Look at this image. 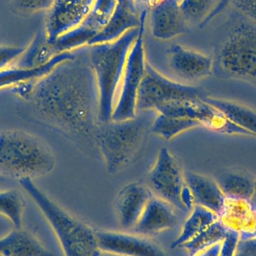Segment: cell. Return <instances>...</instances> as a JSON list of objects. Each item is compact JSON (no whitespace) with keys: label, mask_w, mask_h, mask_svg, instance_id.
Returning a JSON list of instances; mask_svg holds the SVG:
<instances>
[{"label":"cell","mask_w":256,"mask_h":256,"mask_svg":"<svg viewBox=\"0 0 256 256\" xmlns=\"http://www.w3.org/2000/svg\"><path fill=\"white\" fill-rule=\"evenodd\" d=\"M12 92L21 100L25 120L52 130L88 156L100 159L94 138L100 123L98 91L88 60L81 62L75 57Z\"/></svg>","instance_id":"obj_1"},{"label":"cell","mask_w":256,"mask_h":256,"mask_svg":"<svg viewBox=\"0 0 256 256\" xmlns=\"http://www.w3.org/2000/svg\"><path fill=\"white\" fill-rule=\"evenodd\" d=\"M228 18L213 57L212 74L256 88V22L234 12Z\"/></svg>","instance_id":"obj_2"},{"label":"cell","mask_w":256,"mask_h":256,"mask_svg":"<svg viewBox=\"0 0 256 256\" xmlns=\"http://www.w3.org/2000/svg\"><path fill=\"white\" fill-rule=\"evenodd\" d=\"M19 183L49 224L64 256H102L96 228L54 201L33 179L22 178Z\"/></svg>","instance_id":"obj_3"},{"label":"cell","mask_w":256,"mask_h":256,"mask_svg":"<svg viewBox=\"0 0 256 256\" xmlns=\"http://www.w3.org/2000/svg\"><path fill=\"white\" fill-rule=\"evenodd\" d=\"M153 120L137 114L130 120L99 123L94 137L96 148L108 174L120 172L138 158Z\"/></svg>","instance_id":"obj_4"},{"label":"cell","mask_w":256,"mask_h":256,"mask_svg":"<svg viewBox=\"0 0 256 256\" xmlns=\"http://www.w3.org/2000/svg\"><path fill=\"white\" fill-rule=\"evenodd\" d=\"M55 156L43 140L22 130L0 132V174L6 178H32L48 174Z\"/></svg>","instance_id":"obj_5"},{"label":"cell","mask_w":256,"mask_h":256,"mask_svg":"<svg viewBox=\"0 0 256 256\" xmlns=\"http://www.w3.org/2000/svg\"><path fill=\"white\" fill-rule=\"evenodd\" d=\"M138 33V28H134L116 40L90 46L88 62L98 91L100 122L111 120L128 54Z\"/></svg>","instance_id":"obj_6"},{"label":"cell","mask_w":256,"mask_h":256,"mask_svg":"<svg viewBox=\"0 0 256 256\" xmlns=\"http://www.w3.org/2000/svg\"><path fill=\"white\" fill-rule=\"evenodd\" d=\"M148 186L154 195L180 210L194 207V200L184 178V172L168 149L160 150L148 174Z\"/></svg>","instance_id":"obj_7"},{"label":"cell","mask_w":256,"mask_h":256,"mask_svg":"<svg viewBox=\"0 0 256 256\" xmlns=\"http://www.w3.org/2000/svg\"><path fill=\"white\" fill-rule=\"evenodd\" d=\"M148 14V9H144L140 14L138 36L128 54L111 117V120L115 121L130 120L137 116V98L148 62L144 43V25Z\"/></svg>","instance_id":"obj_8"},{"label":"cell","mask_w":256,"mask_h":256,"mask_svg":"<svg viewBox=\"0 0 256 256\" xmlns=\"http://www.w3.org/2000/svg\"><path fill=\"white\" fill-rule=\"evenodd\" d=\"M206 96L202 88L170 79L147 62L137 98V114L155 111L160 105L173 100L202 99Z\"/></svg>","instance_id":"obj_9"},{"label":"cell","mask_w":256,"mask_h":256,"mask_svg":"<svg viewBox=\"0 0 256 256\" xmlns=\"http://www.w3.org/2000/svg\"><path fill=\"white\" fill-rule=\"evenodd\" d=\"M102 254L118 256H170L150 237L136 233L96 228Z\"/></svg>","instance_id":"obj_10"},{"label":"cell","mask_w":256,"mask_h":256,"mask_svg":"<svg viewBox=\"0 0 256 256\" xmlns=\"http://www.w3.org/2000/svg\"><path fill=\"white\" fill-rule=\"evenodd\" d=\"M96 0H55L48 14L45 33L49 43L79 26Z\"/></svg>","instance_id":"obj_11"},{"label":"cell","mask_w":256,"mask_h":256,"mask_svg":"<svg viewBox=\"0 0 256 256\" xmlns=\"http://www.w3.org/2000/svg\"><path fill=\"white\" fill-rule=\"evenodd\" d=\"M168 66L182 80L196 82L212 74L213 57L180 44L168 50Z\"/></svg>","instance_id":"obj_12"},{"label":"cell","mask_w":256,"mask_h":256,"mask_svg":"<svg viewBox=\"0 0 256 256\" xmlns=\"http://www.w3.org/2000/svg\"><path fill=\"white\" fill-rule=\"evenodd\" d=\"M152 36L160 40H170L189 32L188 21L180 10L179 0H160L150 10Z\"/></svg>","instance_id":"obj_13"},{"label":"cell","mask_w":256,"mask_h":256,"mask_svg":"<svg viewBox=\"0 0 256 256\" xmlns=\"http://www.w3.org/2000/svg\"><path fill=\"white\" fill-rule=\"evenodd\" d=\"M153 196L148 186L142 184L135 182L124 186L115 200L120 226L124 230H132Z\"/></svg>","instance_id":"obj_14"},{"label":"cell","mask_w":256,"mask_h":256,"mask_svg":"<svg viewBox=\"0 0 256 256\" xmlns=\"http://www.w3.org/2000/svg\"><path fill=\"white\" fill-rule=\"evenodd\" d=\"M177 220L176 208L154 195L132 231L150 237L172 230Z\"/></svg>","instance_id":"obj_15"},{"label":"cell","mask_w":256,"mask_h":256,"mask_svg":"<svg viewBox=\"0 0 256 256\" xmlns=\"http://www.w3.org/2000/svg\"><path fill=\"white\" fill-rule=\"evenodd\" d=\"M140 26V14L135 0H117L116 7L105 28L92 40L88 46L116 40L130 30Z\"/></svg>","instance_id":"obj_16"},{"label":"cell","mask_w":256,"mask_h":256,"mask_svg":"<svg viewBox=\"0 0 256 256\" xmlns=\"http://www.w3.org/2000/svg\"><path fill=\"white\" fill-rule=\"evenodd\" d=\"M184 178L194 206L206 208L220 216L226 198L216 180L191 171L184 172Z\"/></svg>","instance_id":"obj_17"},{"label":"cell","mask_w":256,"mask_h":256,"mask_svg":"<svg viewBox=\"0 0 256 256\" xmlns=\"http://www.w3.org/2000/svg\"><path fill=\"white\" fill-rule=\"evenodd\" d=\"M73 52H62L55 56L48 62L34 68H21L10 66L0 72V90L14 88L28 82H36L52 72L56 67L64 62L74 60Z\"/></svg>","instance_id":"obj_18"},{"label":"cell","mask_w":256,"mask_h":256,"mask_svg":"<svg viewBox=\"0 0 256 256\" xmlns=\"http://www.w3.org/2000/svg\"><path fill=\"white\" fill-rule=\"evenodd\" d=\"M0 256H55L33 233L12 228L0 237Z\"/></svg>","instance_id":"obj_19"},{"label":"cell","mask_w":256,"mask_h":256,"mask_svg":"<svg viewBox=\"0 0 256 256\" xmlns=\"http://www.w3.org/2000/svg\"><path fill=\"white\" fill-rule=\"evenodd\" d=\"M256 212L249 200L226 198L219 218L228 230L248 236L255 230Z\"/></svg>","instance_id":"obj_20"},{"label":"cell","mask_w":256,"mask_h":256,"mask_svg":"<svg viewBox=\"0 0 256 256\" xmlns=\"http://www.w3.org/2000/svg\"><path fill=\"white\" fill-rule=\"evenodd\" d=\"M203 100L216 108L228 121L256 136V111L236 102L206 96Z\"/></svg>","instance_id":"obj_21"},{"label":"cell","mask_w":256,"mask_h":256,"mask_svg":"<svg viewBox=\"0 0 256 256\" xmlns=\"http://www.w3.org/2000/svg\"><path fill=\"white\" fill-rule=\"evenodd\" d=\"M216 182L226 198L250 200L255 179L252 176L240 170H227L216 176Z\"/></svg>","instance_id":"obj_22"},{"label":"cell","mask_w":256,"mask_h":256,"mask_svg":"<svg viewBox=\"0 0 256 256\" xmlns=\"http://www.w3.org/2000/svg\"><path fill=\"white\" fill-rule=\"evenodd\" d=\"M218 219L219 216L212 210L201 206H194L182 226L178 237L172 244L171 248H182Z\"/></svg>","instance_id":"obj_23"},{"label":"cell","mask_w":256,"mask_h":256,"mask_svg":"<svg viewBox=\"0 0 256 256\" xmlns=\"http://www.w3.org/2000/svg\"><path fill=\"white\" fill-rule=\"evenodd\" d=\"M200 126L201 124L195 120L158 114L152 121L150 132L165 141H168Z\"/></svg>","instance_id":"obj_24"},{"label":"cell","mask_w":256,"mask_h":256,"mask_svg":"<svg viewBox=\"0 0 256 256\" xmlns=\"http://www.w3.org/2000/svg\"><path fill=\"white\" fill-rule=\"evenodd\" d=\"M56 55L52 52L51 44L48 42L46 33H37L24 54L16 61L14 66L21 68H34L48 62Z\"/></svg>","instance_id":"obj_25"},{"label":"cell","mask_w":256,"mask_h":256,"mask_svg":"<svg viewBox=\"0 0 256 256\" xmlns=\"http://www.w3.org/2000/svg\"><path fill=\"white\" fill-rule=\"evenodd\" d=\"M228 228L219 219L207 228L185 244L183 248L189 256H194L203 252L215 245L222 243L226 236Z\"/></svg>","instance_id":"obj_26"},{"label":"cell","mask_w":256,"mask_h":256,"mask_svg":"<svg viewBox=\"0 0 256 256\" xmlns=\"http://www.w3.org/2000/svg\"><path fill=\"white\" fill-rule=\"evenodd\" d=\"M26 202L19 191H0V215L10 222L13 228L22 227Z\"/></svg>","instance_id":"obj_27"},{"label":"cell","mask_w":256,"mask_h":256,"mask_svg":"<svg viewBox=\"0 0 256 256\" xmlns=\"http://www.w3.org/2000/svg\"><path fill=\"white\" fill-rule=\"evenodd\" d=\"M218 0H179L180 10L189 25L204 28L214 10Z\"/></svg>","instance_id":"obj_28"},{"label":"cell","mask_w":256,"mask_h":256,"mask_svg":"<svg viewBox=\"0 0 256 256\" xmlns=\"http://www.w3.org/2000/svg\"><path fill=\"white\" fill-rule=\"evenodd\" d=\"M116 4L117 0H96L88 16L82 22L97 36L110 20Z\"/></svg>","instance_id":"obj_29"},{"label":"cell","mask_w":256,"mask_h":256,"mask_svg":"<svg viewBox=\"0 0 256 256\" xmlns=\"http://www.w3.org/2000/svg\"><path fill=\"white\" fill-rule=\"evenodd\" d=\"M228 8L236 13L256 22V0H218L208 24Z\"/></svg>","instance_id":"obj_30"},{"label":"cell","mask_w":256,"mask_h":256,"mask_svg":"<svg viewBox=\"0 0 256 256\" xmlns=\"http://www.w3.org/2000/svg\"><path fill=\"white\" fill-rule=\"evenodd\" d=\"M25 48L20 46H0V72L12 66L24 54Z\"/></svg>","instance_id":"obj_31"},{"label":"cell","mask_w":256,"mask_h":256,"mask_svg":"<svg viewBox=\"0 0 256 256\" xmlns=\"http://www.w3.org/2000/svg\"><path fill=\"white\" fill-rule=\"evenodd\" d=\"M239 240L240 234L237 232L228 230L225 238L221 243L219 256H234Z\"/></svg>","instance_id":"obj_32"},{"label":"cell","mask_w":256,"mask_h":256,"mask_svg":"<svg viewBox=\"0 0 256 256\" xmlns=\"http://www.w3.org/2000/svg\"><path fill=\"white\" fill-rule=\"evenodd\" d=\"M18 7L26 12L50 10L55 0H16Z\"/></svg>","instance_id":"obj_33"},{"label":"cell","mask_w":256,"mask_h":256,"mask_svg":"<svg viewBox=\"0 0 256 256\" xmlns=\"http://www.w3.org/2000/svg\"><path fill=\"white\" fill-rule=\"evenodd\" d=\"M234 256H256V236L240 238Z\"/></svg>","instance_id":"obj_34"},{"label":"cell","mask_w":256,"mask_h":256,"mask_svg":"<svg viewBox=\"0 0 256 256\" xmlns=\"http://www.w3.org/2000/svg\"><path fill=\"white\" fill-rule=\"evenodd\" d=\"M220 245L221 244L215 245V246H212V248H209V249L200 252V254L194 256H219L220 251Z\"/></svg>","instance_id":"obj_35"},{"label":"cell","mask_w":256,"mask_h":256,"mask_svg":"<svg viewBox=\"0 0 256 256\" xmlns=\"http://www.w3.org/2000/svg\"><path fill=\"white\" fill-rule=\"evenodd\" d=\"M251 204L254 206V208L256 210V179L254 182V191H252V196H251L250 200Z\"/></svg>","instance_id":"obj_36"},{"label":"cell","mask_w":256,"mask_h":256,"mask_svg":"<svg viewBox=\"0 0 256 256\" xmlns=\"http://www.w3.org/2000/svg\"><path fill=\"white\" fill-rule=\"evenodd\" d=\"M256 236V226L255 230H254V232L251 234H248V236H240V238H246L255 237Z\"/></svg>","instance_id":"obj_37"},{"label":"cell","mask_w":256,"mask_h":256,"mask_svg":"<svg viewBox=\"0 0 256 256\" xmlns=\"http://www.w3.org/2000/svg\"><path fill=\"white\" fill-rule=\"evenodd\" d=\"M6 180H7V178H4V176H2V174H0V185L6 183Z\"/></svg>","instance_id":"obj_38"}]
</instances>
